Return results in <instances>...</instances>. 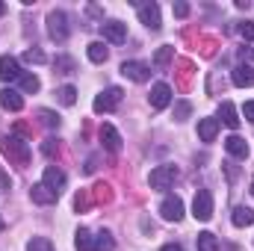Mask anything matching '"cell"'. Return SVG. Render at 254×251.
Masks as SVG:
<instances>
[{"mask_svg":"<svg viewBox=\"0 0 254 251\" xmlns=\"http://www.w3.org/2000/svg\"><path fill=\"white\" fill-rule=\"evenodd\" d=\"M101 142H104V148L110 154H119L122 151V136H119V130L113 125H101Z\"/></svg>","mask_w":254,"mask_h":251,"instance_id":"cell-13","label":"cell"},{"mask_svg":"<svg viewBox=\"0 0 254 251\" xmlns=\"http://www.w3.org/2000/svg\"><path fill=\"white\" fill-rule=\"evenodd\" d=\"M136 9H139V21L148 27V30H160L163 24H160V6L157 3H136Z\"/></svg>","mask_w":254,"mask_h":251,"instance_id":"cell-7","label":"cell"},{"mask_svg":"<svg viewBox=\"0 0 254 251\" xmlns=\"http://www.w3.org/2000/svg\"><path fill=\"white\" fill-rule=\"evenodd\" d=\"M39 86H42V83H39V77H36V74H24V77H21V89H24L27 95L39 92Z\"/></svg>","mask_w":254,"mask_h":251,"instance_id":"cell-26","label":"cell"},{"mask_svg":"<svg viewBox=\"0 0 254 251\" xmlns=\"http://www.w3.org/2000/svg\"><path fill=\"white\" fill-rule=\"evenodd\" d=\"M21 77H24V71H21L18 60L9 57V54H3V57H0V80L9 83V80H21Z\"/></svg>","mask_w":254,"mask_h":251,"instance_id":"cell-10","label":"cell"},{"mask_svg":"<svg viewBox=\"0 0 254 251\" xmlns=\"http://www.w3.org/2000/svg\"><path fill=\"white\" fill-rule=\"evenodd\" d=\"M0 189H9V178H6L3 172H0Z\"/></svg>","mask_w":254,"mask_h":251,"instance_id":"cell-39","label":"cell"},{"mask_svg":"<svg viewBox=\"0 0 254 251\" xmlns=\"http://www.w3.org/2000/svg\"><path fill=\"white\" fill-rule=\"evenodd\" d=\"M30 198H33V204H45V207H48V204H54L60 195H57L54 189H48L45 184H36V187L30 189Z\"/></svg>","mask_w":254,"mask_h":251,"instance_id":"cell-18","label":"cell"},{"mask_svg":"<svg viewBox=\"0 0 254 251\" xmlns=\"http://www.w3.org/2000/svg\"><path fill=\"white\" fill-rule=\"evenodd\" d=\"M122 98H125V92H122L119 86H110L107 92H101V95L95 98V104H92V110H95V113H113V110H119V104H122Z\"/></svg>","mask_w":254,"mask_h":251,"instance_id":"cell-3","label":"cell"},{"mask_svg":"<svg viewBox=\"0 0 254 251\" xmlns=\"http://www.w3.org/2000/svg\"><path fill=\"white\" fill-rule=\"evenodd\" d=\"M243 116H246V122H252L254 125V101H249V104L243 107Z\"/></svg>","mask_w":254,"mask_h":251,"instance_id":"cell-36","label":"cell"},{"mask_svg":"<svg viewBox=\"0 0 254 251\" xmlns=\"http://www.w3.org/2000/svg\"><path fill=\"white\" fill-rule=\"evenodd\" d=\"M113 249H116V240H113L110 231H101L95 237V243H92V251H113Z\"/></svg>","mask_w":254,"mask_h":251,"instance_id":"cell-23","label":"cell"},{"mask_svg":"<svg viewBox=\"0 0 254 251\" xmlns=\"http://www.w3.org/2000/svg\"><path fill=\"white\" fill-rule=\"evenodd\" d=\"M39 119H42V125H45V127H60V116H57V113H51V110H42V113H39Z\"/></svg>","mask_w":254,"mask_h":251,"instance_id":"cell-31","label":"cell"},{"mask_svg":"<svg viewBox=\"0 0 254 251\" xmlns=\"http://www.w3.org/2000/svg\"><path fill=\"white\" fill-rule=\"evenodd\" d=\"M216 133H219V119H201V122H198V136H201V142H213Z\"/></svg>","mask_w":254,"mask_h":251,"instance_id":"cell-19","label":"cell"},{"mask_svg":"<svg viewBox=\"0 0 254 251\" xmlns=\"http://www.w3.org/2000/svg\"><path fill=\"white\" fill-rule=\"evenodd\" d=\"M225 151H228L231 157H237V160H246V157H249V142H246L243 136L231 133V136L225 139Z\"/></svg>","mask_w":254,"mask_h":251,"instance_id":"cell-14","label":"cell"},{"mask_svg":"<svg viewBox=\"0 0 254 251\" xmlns=\"http://www.w3.org/2000/svg\"><path fill=\"white\" fill-rule=\"evenodd\" d=\"M68 15H65L63 9H54V12H48V36L54 39V42H65L68 39Z\"/></svg>","mask_w":254,"mask_h":251,"instance_id":"cell-2","label":"cell"},{"mask_svg":"<svg viewBox=\"0 0 254 251\" xmlns=\"http://www.w3.org/2000/svg\"><path fill=\"white\" fill-rule=\"evenodd\" d=\"M231 80H234V86H240V89H249V86H254V68H252L249 63H240L237 68H234Z\"/></svg>","mask_w":254,"mask_h":251,"instance_id":"cell-16","label":"cell"},{"mask_svg":"<svg viewBox=\"0 0 254 251\" xmlns=\"http://www.w3.org/2000/svg\"><path fill=\"white\" fill-rule=\"evenodd\" d=\"M0 107L9 110V113H21V110H24L21 92H15V89H0Z\"/></svg>","mask_w":254,"mask_h":251,"instance_id":"cell-15","label":"cell"},{"mask_svg":"<svg viewBox=\"0 0 254 251\" xmlns=\"http://www.w3.org/2000/svg\"><path fill=\"white\" fill-rule=\"evenodd\" d=\"M190 113H192L190 101H178V104H175V119H178V122H187Z\"/></svg>","mask_w":254,"mask_h":251,"instance_id":"cell-30","label":"cell"},{"mask_svg":"<svg viewBox=\"0 0 254 251\" xmlns=\"http://www.w3.org/2000/svg\"><path fill=\"white\" fill-rule=\"evenodd\" d=\"M219 122L225 127H231V130H237L243 119H240V113H237V107H234L231 101H222V107H219Z\"/></svg>","mask_w":254,"mask_h":251,"instance_id":"cell-17","label":"cell"},{"mask_svg":"<svg viewBox=\"0 0 254 251\" xmlns=\"http://www.w3.org/2000/svg\"><path fill=\"white\" fill-rule=\"evenodd\" d=\"M27 251H54V246H51V240H45V237H33V240L27 243Z\"/></svg>","mask_w":254,"mask_h":251,"instance_id":"cell-27","label":"cell"},{"mask_svg":"<svg viewBox=\"0 0 254 251\" xmlns=\"http://www.w3.org/2000/svg\"><path fill=\"white\" fill-rule=\"evenodd\" d=\"M42 151H45V157H54V154H60V142L57 139H45Z\"/></svg>","mask_w":254,"mask_h":251,"instance_id":"cell-34","label":"cell"},{"mask_svg":"<svg viewBox=\"0 0 254 251\" xmlns=\"http://www.w3.org/2000/svg\"><path fill=\"white\" fill-rule=\"evenodd\" d=\"M172 57H175V48H169V45H166V48H160V51H157V57H154V65H160V68H163V65L172 63Z\"/></svg>","mask_w":254,"mask_h":251,"instance_id":"cell-28","label":"cell"},{"mask_svg":"<svg viewBox=\"0 0 254 251\" xmlns=\"http://www.w3.org/2000/svg\"><path fill=\"white\" fill-rule=\"evenodd\" d=\"M240 36H243L246 42H254V18H249V21L240 24Z\"/></svg>","mask_w":254,"mask_h":251,"instance_id":"cell-32","label":"cell"},{"mask_svg":"<svg viewBox=\"0 0 254 251\" xmlns=\"http://www.w3.org/2000/svg\"><path fill=\"white\" fill-rule=\"evenodd\" d=\"M3 15H6V3H0V18H3Z\"/></svg>","mask_w":254,"mask_h":251,"instance_id":"cell-40","label":"cell"},{"mask_svg":"<svg viewBox=\"0 0 254 251\" xmlns=\"http://www.w3.org/2000/svg\"><path fill=\"white\" fill-rule=\"evenodd\" d=\"M175 15H178V18H187V15H190V6H187L184 0H181V3H175Z\"/></svg>","mask_w":254,"mask_h":251,"instance_id":"cell-35","label":"cell"},{"mask_svg":"<svg viewBox=\"0 0 254 251\" xmlns=\"http://www.w3.org/2000/svg\"><path fill=\"white\" fill-rule=\"evenodd\" d=\"M160 251H184V249H181V246H175V243H169V246H163Z\"/></svg>","mask_w":254,"mask_h":251,"instance_id":"cell-38","label":"cell"},{"mask_svg":"<svg viewBox=\"0 0 254 251\" xmlns=\"http://www.w3.org/2000/svg\"><path fill=\"white\" fill-rule=\"evenodd\" d=\"M252 195H254V178H252Z\"/></svg>","mask_w":254,"mask_h":251,"instance_id":"cell-42","label":"cell"},{"mask_svg":"<svg viewBox=\"0 0 254 251\" xmlns=\"http://www.w3.org/2000/svg\"><path fill=\"white\" fill-rule=\"evenodd\" d=\"M122 74H125L127 80H133V83H145V80L151 77V65L127 60V63H122Z\"/></svg>","mask_w":254,"mask_h":251,"instance_id":"cell-9","label":"cell"},{"mask_svg":"<svg viewBox=\"0 0 254 251\" xmlns=\"http://www.w3.org/2000/svg\"><path fill=\"white\" fill-rule=\"evenodd\" d=\"M178 178V166H157L151 175H148V184L151 189H169Z\"/></svg>","mask_w":254,"mask_h":251,"instance_id":"cell-5","label":"cell"},{"mask_svg":"<svg viewBox=\"0 0 254 251\" xmlns=\"http://www.w3.org/2000/svg\"><path fill=\"white\" fill-rule=\"evenodd\" d=\"M192 216H195L198 222H210V219H213V192H210V189H198V192H195Z\"/></svg>","mask_w":254,"mask_h":251,"instance_id":"cell-4","label":"cell"},{"mask_svg":"<svg viewBox=\"0 0 254 251\" xmlns=\"http://www.w3.org/2000/svg\"><path fill=\"white\" fill-rule=\"evenodd\" d=\"M54 65H57V71H60V74H71V71H74V60H68V57L54 60Z\"/></svg>","mask_w":254,"mask_h":251,"instance_id":"cell-33","label":"cell"},{"mask_svg":"<svg viewBox=\"0 0 254 251\" xmlns=\"http://www.w3.org/2000/svg\"><path fill=\"white\" fill-rule=\"evenodd\" d=\"M57 95H60V104L63 107H74V101H77V89L74 86H63Z\"/></svg>","mask_w":254,"mask_h":251,"instance_id":"cell-25","label":"cell"},{"mask_svg":"<svg viewBox=\"0 0 254 251\" xmlns=\"http://www.w3.org/2000/svg\"><path fill=\"white\" fill-rule=\"evenodd\" d=\"M160 216H163L166 222H181V219H184V201H181L178 195H166L163 204H160Z\"/></svg>","mask_w":254,"mask_h":251,"instance_id":"cell-6","label":"cell"},{"mask_svg":"<svg viewBox=\"0 0 254 251\" xmlns=\"http://www.w3.org/2000/svg\"><path fill=\"white\" fill-rule=\"evenodd\" d=\"M240 60H254V51L252 48H240Z\"/></svg>","mask_w":254,"mask_h":251,"instance_id":"cell-37","label":"cell"},{"mask_svg":"<svg viewBox=\"0 0 254 251\" xmlns=\"http://www.w3.org/2000/svg\"><path fill=\"white\" fill-rule=\"evenodd\" d=\"M169 104H172V86L169 83H157L151 89V107L154 110H166Z\"/></svg>","mask_w":254,"mask_h":251,"instance_id":"cell-12","label":"cell"},{"mask_svg":"<svg viewBox=\"0 0 254 251\" xmlns=\"http://www.w3.org/2000/svg\"><path fill=\"white\" fill-rule=\"evenodd\" d=\"M0 151H3V157L15 160L18 166H27L30 163V145L24 139H18V136H3L0 139Z\"/></svg>","mask_w":254,"mask_h":251,"instance_id":"cell-1","label":"cell"},{"mask_svg":"<svg viewBox=\"0 0 254 251\" xmlns=\"http://www.w3.org/2000/svg\"><path fill=\"white\" fill-rule=\"evenodd\" d=\"M231 222H234L237 228H249V225H254V210L252 207H234Z\"/></svg>","mask_w":254,"mask_h":251,"instance_id":"cell-20","label":"cell"},{"mask_svg":"<svg viewBox=\"0 0 254 251\" xmlns=\"http://www.w3.org/2000/svg\"><path fill=\"white\" fill-rule=\"evenodd\" d=\"M101 36H104V42L125 45L127 42V24H122V21H107V24H101Z\"/></svg>","mask_w":254,"mask_h":251,"instance_id":"cell-8","label":"cell"},{"mask_svg":"<svg viewBox=\"0 0 254 251\" xmlns=\"http://www.w3.org/2000/svg\"><path fill=\"white\" fill-rule=\"evenodd\" d=\"M195 243H198V251H219V240H216V234H210V231H201V234L195 237Z\"/></svg>","mask_w":254,"mask_h":251,"instance_id":"cell-21","label":"cell"},{"mask_svg":"<svg viewBox=\"0 0 254 251\" xmlns=\"http://www.w3.org/2000/svg\"><path fill=\"white\" fill-rule=\"evenodd\" d=\"M24 63H36V65H42V63H48V57L39 51V48H30V51H24Z\"/></svg>","mask_w":254,"mask_h":251,"instance_id":"cell-29","label":"cell"},{"mask_svg":"<svg viewBox=\"0 0 254 251\" xmlns=\"http://www.w3.org/2000/svg\"><path fill=\"white\" fill-rule=\"evenodd\" d=\"M42 184L60 195V192L65 189V172H63V169H57V166H48V169H45V175H42Z\"/></svg>","mask_w":254,"mask_h":251,"instance_id":"cell-11","label":"cell"},{"mask_svg":"<svg viewBox=\"0 0 254 251\" xmlns=\"http://www.w3.org/2000/svg\"><path fill=\"white\" fill-rule=\"evenodd\" d=\"M92 243H95V237H92L86 228H80V231L74 234V249L77 251H92Z\"/></svg>","mask_w":254,"mask_h":251,"instance_id":"cell-24","label":"cell"},{"mask_svg":"<svg viewBox=\"0 0 254 251\" xmlns=\"http://www.w3.org/2000/svg\"><path fill=\"white\" fill-rule=\"evenodd\" d=\"M86 54H89V60H92V63H98V65L107 63V57H110V51H107V45H104V42H92Z\"/></svg>","mask_w":254,"mask_h":251,"instance_id":"cell-22","label":"cell"},{"mask_svg":"<svg viewBox=\"0 0 254 251\" xmlns=\"http://www.w3.org/2000/svg\"><path fill=\"white\" fill-rule=\"evenodd\" d=\"M3 228H6V222H3V216H0V231H3Z\"/></svg>","mask_w":254,"mask_h":251,"instance_id":"cell-41","label":"cell"}]
</instances>
